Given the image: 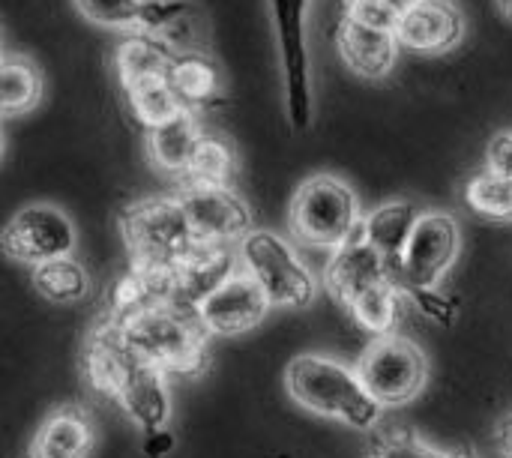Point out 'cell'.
<instances>
[{"label":"cell","mask_w":512,"mask_h":458,"mask_svg":"<svg viewBox=\"0 0 512 458\" xmlns=\"http://www.w3.org/2000/svg\"><path fill=\"white\" fill-rule=\"evenodd\" d=\"M324 282L327 291L348 309L363 291L381 285V282H393L390 276V264L384 261V255L366 240L363 234V222L357 225V231L330 255L327 270H324Z\"/></svg>","instance_id":"cell-14"},{"label":"cell","mask_w":512,"mask_h":458,"mask_svg":"<svg viewBox=\"0 0 512 458\" xmlns=\"http://www.w3.org/2000/svg\"><path fill=\"white\" fill-rule=\"evenodd\" d=\"M498 3V9L504 12V18H510L512 21V0H495Z\"/></svg>","instance_id":"cell-37"},{"label":"cell","mask_w":512,"mask_h":458,"mask_svg":"<svg viewBox=\"0 0 512 458\" xmlns=\"http://www.w3.org/2000/svg\"><path fill=\"white\" fill-rule=\"evenodd\" d=\"M75 9L96 27L108 30H132L138 27L144 0H72Z\"/></svg>","instance_id":"cell-29"},{"label":"cell","mask_w":512,"mask_h":458,"mask_svg":"<svg viewBox=\"0 0 512 458\" xmlns=\"http://www.w3.org/2000/svg\"><path fill=\"white\" fill-rule=\"evenodd\" d=\"M42 99V72L24 54H3L0 66V108L3 114H24Z\"/></svg>","instance_id":"cell-24"},{"label":"cell","mask_w":512,"mask_h":458,"mask_svg":"<svg viewBox=\"0 0 512 458\" xmlns=\"http://www.w3.org/2000/svg\"><path fill=\"white\" fill-rule=\"evenodd\" d=\"M357 372L381 408L408 405L429 384V360H426L423 348L405 336L375 339L360 354Z\"/></svg>","instance_id":"cell-7"},{"label":"cell","mask_w":512,"mask_h":458,"mask_svg":"<svg viewBox=\"0 0 512 458\" xmlns=\"http://www.w3.org/2000/svg\"><path fill=\"white\" fill-rule=\"evenodd\" d=\"M114 63H117L120 84H132V81L147 78V75H171L174 54L168 48H162L159 42L132 33L126 42H120Z\"/></svg>","instance_id":"cell-26"},{"label":"cell","mask_w":512,"mask_h":458,"mask_svg":"<svg viewBox=\"0 0 512 458\" xmlns=\"http://www.w3.org/2000/svg\"><path fill=\"white\" fill-rule=\"evenodd\" d=\"M135 33L159 42L174 57L204 54L210 39L207 18L192 0H144Z\"/></svg>","instance_id":"cell-13"},{"label":"cell","mask_w":512,"mask_h":458,"mask_svg":"<svg viewBox=\"0 0 512 458\" xmlns=\"http://www.w3.org/2000/svg\"><path fill=\"white\" fill-rule=\"evenodd\" d=\"M396 39L417 54H444L465 39V15L453 0H420L402 12Z\"/></svg>","instance_id":"cell-15"},{"label":"cell","mask_w":512,"mask_h":458,"mask_svg":"<svg viewBox=\"0 0 512 458\" xmlns=\"http://www.w3.org/2000/svg\"><path fill=\"white\" fill-rule=\"evenodd\" d=\"M420 216H423V210H417V204L402 201V198L387 201L363 216V234L390 264V276L396 273Z\"/></svg>","instance_id":"cell-20"},{"label":"cell","mask_w":512,"mask_h":458,"mask_svg":"<svg viewBox=\"0 0 512 458\" xmlns=\"http://www.w3.org/2000/svg\"><path fill=\"white\" fill-rule=\"evenodd\" d=\"M240 267L258 282L270 306L303 309L315 300L318 285L300 252L276 231L255 228L237 246Z\"/></svg>","instance_id":"cell-6"},{"label":"cell","mask_w":512,"mask_h":458,"mask_svg":"<svg viewBox=\"0 0 512 458\" xmlns=\"http://www.w3.org/2000/svg\"><path fill=\"white\" fill-rule=\"evenodd\" d=\"M462 228L447 210H423L408 249L393 273V282L408 291L438 288L459 261Z\"/></svg>","instance_id":"cell-8"},{"label":"cell","mask_w":512,"mask_h":458,"mask_svg":"<svg viewBox=\"0 0 512 458\" xmlns=\"http://www.w3.org/2000/svg\"><path fill=\"white\" fill-rule=\"evenodd\" d=\"M33 288L39 297L57 306L81 303L90 294V273L78 258H57L42 267H33Z\"/></svg>","instance_id":"cell-23"},{"label":"cell","mask_w":512,"mask_h":458,"mask_svg":"<svg viewBox=\"0 0 512 458\" xmlns=\"http://www.w3.org/2000/svg\"><path fill=\"white\" fill-rule=\"evenodd\" d=\"M120 234L135 267L171 270L201 249L177 195H153L129 204L120 213Z\"/></svg>","instance_id":"cell-4"},{"label":"cell","mask_w":512,"mask_h":458,"mask_svg":"<svg viewBox=\"0 0 512 458\" xmlns=\"http://www.w3.org/2000/svg\"><path fill=\"white\" fill-rule=\"evenodd\" d=\"M450 458H474V453H471V450H453Z\"/></svg>","instance_id":"cell-38"},{"label":"cell","mask_w":512,"mask_h":458,"mask_svg":"<svg viewBox=\"0 0 512 458\" xmlns=\"http://www.w3.org/2000/svg\"><path fill=\"white\" fill-rule=\"evenodd\" d=\"M498 447H501V456L512 458V414L498 423Z\"/></svg>","instance_id":"cell-35"},{"label":"cell","mask_w":512,"mask_h":458,"mask_svg":"<svg viewBox=\"0 0 512 458\" xmlns=\"http://www.w3.org/2000/svg\"><path fill=\"white\" fill-rule=\"evenodd\" d=\"M90 450H93L90 414L78 405H66L42 420L27 458H87Z\"/></svg>","instance_id":"cell-18"},{"label":"cell","mask_w":512,"mask_h":458,"mask_svg":"<svg viewBox=\"0 0 512 458\" xmlns=\"http://www.w3.org/2000/svg\"><path fill=\"white\" fill-rule=\"evenodd\" d=\"M84 375L87 384L123 408V414L141 426V432L168 429L171 420V393H168V375L150 363H144L138 354L126 348V342L117 336L114 321L105 315L99 324H93V333L84 348Z\"/></svg>","instance_id":"cell-1"},{"label":"cell","mask_w":512,"mask_h":458,"mask_svg":"<svg viewBox=\"0 0 512 458\" xmlns=\"http://www.w3.org/2000/svg\"><path fill=\"white\" fill-rule=\"evenodd\" d=\"M369 458H450V453L411 432H378L369 444Z\"/></svg>","instance_id":"cell-30"},{"label":"cell","mask_w":512,"mask_h":458,"mask_svg":"<svg viewBox=\"0 0 512 458\" xmlns=\"http://www.w3.org/2000/svg\"><path fill=\"white\" fill-rule=\"evenodd\" d=\"M171 84H174L183 108L186 111H195V108L213 102L216 93H219L216 63L207 54H183V57H174Z\"/></svg>","instance_id":"cell-25"},{"label":"cell","mask_w":512,"mask_h":458,"mask_svg":"<svg viewBox=\"0 0 512 458\" xmlns=\"http://www.w3.org/2000/svg\"><path fill=\"white\" fill-rule=\"evenodd\" d=\"M408 300L414 309H420L429 321L435 324H453L456 321V300L444 297L438 288H423V291H408Z\"/></svg>","instance_id":"cell-32"},{"label":"cell","mask_w":512,"mask_h":458,"mask_svg":"<svg viewBox=\"0 0 512 458\" xmlns=\"http://www.w3.org/2000/svg\"><path fill=\"white\" fill-rule=\"evenodd\" d=\"M336 45H339L345 66L366 81L387 78L393 72V66L399 60V48H402L396 33L372 30V27H363L351 18H342Z\"/></svg>","instance_id":"cell-16"},{"label":"cell","mask_w":512,"mask_h":458,"mask_svg":"<svg viewBox=\"0 0 512 458\" xmlns=\"http://www.w3.org/2000/svg\"><path fill=\"white\" fill-rule=\"evenodd\" d=\"M285 387L300 408L327 420H342L351 429H375L384 414L360 372L324 354L294 357L285 372Z\"/></svg>","instance_id":"cell-3"},{"label":"cell","mask_w":512,"mask_h":458,"mask_svg":"<svg viewBox=\"0 0 512 458\" xmlns=\"http://www.w3.org/2000/svg\"><path fill=\"white\" fill-rule=\"evenodd\" d=\"M486 171H495L512 180V132H501L486 147Z\"/></svg>","instance_id":"cell-33"},{"label":"cell","mask_w":512,"mask_h":458,"mask_svg":"<svg viewBox=\"0 0 512 458\" xmlns=\"http://www.w3.org/2000/svg\"><path fill=\"white\" fill-rule=\"evenodd\" d=\"M360 198L348 186V180L336 174H312L306 177L288 210V225L297 240L315 249L336 252L363 222Z\"/></svg>","instance_id":"cell-5"},{"label":"cell","mask_w":512,"mask_h":458,"mask_svg":"<svg viewBox=\"0 0 512 458\" xmlns=\"http://www.w3.org/2000/svg\"><path fill=\"white\" fill-rule=\"evenodd\" d=\"M111 318V315H108ZM117 336L144 363L165 375H201L210 363V333L192 309L150 306L126 318H111Z\"/></svg>","instance_id":"cell-2"},{"label":"cell","mask_w":512,"mask_h":458,"mask_svg":"<svg viewBox=\"0 0 512 458\" xmlns=\"http://www.w3.org/2000/svg\"><path fill=\"white\" fill-rule=\"evenodd\" d=\"M177 438L171 429H153L144 432V458H168L174 450Z\"/></svg>","instance_id":"cell-34"},{"label":"cell","mask_w":512,"mask_h":458,"mask_svg":"<svg viewBox=\"0 0 512 458\" xmlns=\"http://www.w3.org/2000/svg\"><path fill=\"white\" fill-rule=\"evenodd\" d=\"M303 6L306 0H273V18L285 63V99H288V120L297 132L312 126V78H309V57L303 45Z\"/></svg>","instance_id":"cell-12"},{"label":"cell","mask_w":512,"mask_h":458,"mask_svg":"<svg viewBox=\"0 0 512 458\" xmlns=\"http://www.w3.org/2000/svg\"><path fill=\"white\" fill-rule=\"evenodd\" d=\"M345 18H351V21H357L363 27H372V30L396 33V27L402 21V12L396 6H390L387 0H351Z\"/></svg>","instance_id":"cell-31"},{"label":"cell","mask_w":512,"mask_h":458,"mask_svg":"<svg viewBox=\"0 0 512 458\" xmlns=\"http://www.w3.org/2000/svg\"><path fill=\"white\" fill-rule=\"evenodd\" d=\"M408 306H411V300L396 282H381V285L363 291L348 306V312L363 330H369L375 339H381V336H396Z\"/></svg>","instance_id":"cell-21"},{"label":"cell","mask_w":512,"mask_h":458,"mask_svg":"<svg viewBox=\"0 0 512 458\" xmlns=\"http://www.w3.org/2000/svg\"><path fill=\"white\" fill-rule=\"evenodd\" d=\"M465 204L486 219L512 222V180L495 171L471 177L465 186Z\"/></svg>","instance_id":"cell-28"},{"label":"cell","mask_w":512,"mask_h":458,"mask_svg":"<svg viewBox=\"0 0 512 458\" xmlns=\"http://www.w3.org/2000/svg\"><path fill=\"white\" fill-rule=\"evenodd\" d=\"M387 3H390V6H396L399 12H408V9H411L414 3H420V0H387Z\"/></svg>","instance_id":"cell-36"},{"label":"cell","mask_w":512,"mask_h":458,"mask_svg":"<svg viewBox=\"0 0 512 458\" xmlns=\"http://www.w3.org/2000/svg\"><path fill=\"white\" fill-rule=\"evenodd\" d=\"M201 141H204V129L195 111H183L174 120L156 129H147V153L153 165L165 174H177L180 180L186 177Z\"/></svg>","instance_id":"cell-19"},{"label":"cell","mask_w":512,"mask_h":458,"mask_svg":"<svg viewBox=\"0 0 512 458\" xmlns=\"http://www.w3.org/2000/svg\"><path fill=\"white\" fill-rule=\"evenodd\" d=\"M75 225L57 204H27L3 228L0 246L12 261L42 267L75 252Z\"/></svg>","instance_id":"cell-9"},{"label":"cell","mask_w":512,"mask_h":458,"mask_svg":"<svg viewBox=\"0 0 512 458\" xmlns=\"http://www.w3.org/2000/svg\"><path fill=\"white\" fill-rule=\"evenodd\" d=\"M123 96L135 120L147 129H156L186 111L171 84V75H147L132 84H123Z\"/></svg>","instance_id":"cell-22"},{"label":"cell","mask_w":512,"mask_h":458,"mask_svg":"<svg viewBox=\"0 0 512 458\" xmlns=\"http://www.w3.org/2000/svg\"><path fill=\"white\" fill-rule=\"evenodd\" d=\"M237 156L231 150L228 141L222 138H213V135H204L183 183H198V186H222V189H231L234 180H237Z\"/></svg>","instance_id":"cell-27"},{"label":"cell","mask_w":512,"mask_h":458,"mask_svg":"<svg viewBox=\"0 0 512 458\" xmlns=\"http://www.w3.org/2000/svg\"><path fill=\"white\" fill-rule=\"evenodd\" d=\"M234 270H240L237 246H201L174 273V306L195 312Z\"/></svg>","instance_id":"cell-17"},{"label":"cell","mask_w":512,"mask_h":458,"mask_svg":"<svg viewBox=\"0 0 512 458\" xmlns=\"http://www.w3.org/2000/svg\"><path fill=\"white\" fill-rule=\"evenodd\" d=\"M270 309L273 306L258 288V282L240 267L210 297L198 303L195 315L210 336H240L255 330Z\"/></svg>","instance_id":"cell-11"},{"label":"cell","mask_w":512,"mask_h":458,"mask_svg":"<svg viewBox=\"0 0 512 458\" xmlns=\"http://www.w3.org/2000/svg\"><path fill=\"white\" fill-rule=\"evenodd\" d=\"M174 195L201 246H240V240L255 231L252 210L234 189L180 183Z\"/></svg>","instance_id":"cell-10"}]
</instances>
